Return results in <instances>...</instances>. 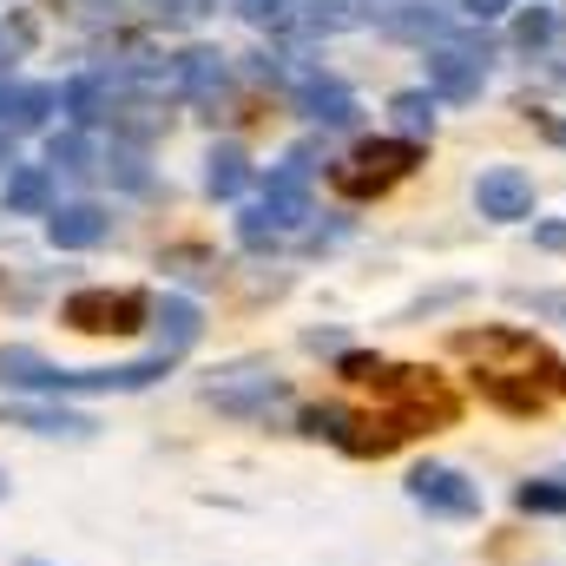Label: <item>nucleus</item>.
I'll return each instance as SVG.
<instances>
[{
  "mask_svg": "<svg viewBox=\"0 0 566 566\" xmlns=\"http://www.w3.org/2000/svg\"><path fill=\"white\" fill-rule=\"evenodd\" d=\"M514 507L521 514H566V481H521Z\"/></svg>",
  "mask_w": 566,
  "mask_h": 566,
  "instance_id": "obj_25",
  "label": "nucleus"
},
{
  "mask_svg": "<svg viewBox=\"0 0 566 566\" xmlns=\"http://www.w3.org/2000/svg\"><path fill=\"white\" fill-rule=\"evenodd\" d=\"M488 60H494L488 33H461V40L428 46V93H434V99H454V106L481 99V86H488Z\"/></svg>",
  "mask_w": 566,
  "mask_h": 566,
  "instance_id": "obj_4",
  "label": "nucleus"
},
{
  "mask_svg": "<svg viewBox=\"0 0 566 566\" xmlns=\"http://www.w3.org/2000/svg\"><path fill=\"white\" fill-rule=\"evenodd\" d=\"M534 244H541V251H566V224H541Z\"/></svg>",
  "mask_w": 566,
  "mask_h": 566,
  "instance_id": "obj_33",
  "label": "nucleus"
},
{
  "mask_svg": "<svg viewBox=\"0 0 566 566\" xmlns=\"http://www.w3.org/2000/svg\"><path fill=\"white\" fill-rule=\"evenodd\" d=\"M389 113H396V126H402L409 139L434 133V93H396V99H389Z\"/></svg>",
  "mask_w": 566,
  "mask_h": 566,
  "instance_id": "obj_24",
  "label": "nucleus"
},
{
  "mask_svg": "<svg viewBox=\"0 0 566 566\" xmlns=\"http://www.w3.org/2000/svg\"><path fill=\"white\" fill-rule=\"evenodd\" d=\"M224 80H231V66H224L218 46H185V53H171V93L211 106V99L224 93Z\"/></svg>",
  "mask_w": 566,
  "mask_h": 566,
  "instance_id": "obj_11",
  "label": "nucleus"
},
{
  "mask_svg": "<svg viewBox=\"0 0 566 566\" xmlns=\"http://www.w3.org/2000/svg\"><path fill=\"white\" fill-rule=\"evenodd\" d=\"M0 422L7 428H33V434H93L99 422L73 416V409H40V402H0Z\"/></svg>",
  "mask_w": 566,
  "mask_h": 566,
  "instance_id": "obj_17",
  "label": "nucleus"
},
{
  "mask_svg": "<svg viewBox=\"0 0 566 566\" xmlns=\"http://www.w3.org/2000/svg\"><path fill=\"white\" fill-rule=\"evenodd\" d=\"M0 165H13V145H7V133H0Z\"/></svg>",
  "mask_w": 566,
  "mask_h": 566,
  "instance_id": "obj_34",
  "label": "nucleus"
},
{
  "mask_svg": "<svg viewBox=\"0 0 566 566\" xmlns=\"http://www.w3.org/2000/svg\"><path fill=\"white\" fill-rule=\"evenodd\" d=\"M178 356H145V363H119V369H53L33 349H0V389H40V396H113V389H145L171 369Z\"/></svg>",
  "mask_w": 566,
  "mask_h": 566,
  "instance_id": "obj_2",
  "label": "nucleus"
},
{
  "mask_svg": "<svg viewBox=\"0 0 566 566\" xmlns=\"http://www.w3.org/2000/svg\"><path fill=\"white\" fill-rule=\"evenodd\" d=\"M60 106V86H13L0 80V133H33Z\"/></svg>",
  "mask_w": 566,
  "mask_h": 566,
  "instance_id": "obj_14",
  "label": "nucleus"
},
{
  "mask_svg": "<svg viewBox=\"0 0 566 566\" xmlns=\"http://www.w3.org/2000/svg\"><path fill=\"white\" fill-rule=\"evenodd\" d=\"M461 356L474 363L481 389L501 409H514V416H534L554 396H566V369L547 356V343H534L527 329H481V336L468 329L461 336Z\"/></svg>",
  "mask_w": 566,
  "mask_h": 566,
  "instance_id": "obj_1",
  "label": "nucleus"
},
{
  "mask_svg": "<svg viewBox=\"0 0 566 566\" xmlns=\"http://www.w3.org/2000/svg\"><path fill=\"white\" fill-rule=\"evenodd\" d=\"M60 113L86 133V126H99L106 113H113V93H106V73H80V80H66L60 86Z\"/></svg>",
  "mask_w": 566,
  "mask_h": 566,
  "instance_id": "obj_15",
  "label": "nucleus"
},
{
  "mask_svg": "<svg viewBox=\"0 0 566 566\" xmlns=\"http://www.w3.org/2000/svg\"><path fill=\"white\" fill-rule=\"evenodd\" d=\"M106 171H113L119 185H133V191H139V185H145V158H139V145H113Z\"/></svg>",
  "mask_w": 566,
  "mask_h": 566,
  "instance_id": "obj_29",
  "label": "nucleus"
},
{
  "mask_svg": "<svg viewBox=\"0 0 566 566\" xmlns=\"http://www.w3.org/2000/svg\"><path fill=\"white\" fill-rule=\"evenodd\" d=\"M277 238H283V231L271 224V211H264V205H244V211H238V244H244V251H271Z\"/></svg>",
  "mask_w": 566,
  "mask_h": 566,
  "instance_id": "obj_27",
  "label": "nucleus"
},
{
  "mask_svg": "<svg viewBox=\"0 0 566 566\" xmlns=\"http://www.w3.org/2000/svg\"><path fill=\"white\" fill-rule=\"evenodd\" d=\"M205 7H211V0H151V20H158V27H191Z\"/></svg>",
  "mask_w": 566,
  "mask_h": 566,
  "instance_id": "obj_30",
  "label": "nucleus"
},
{
  "mask_svg": "<svg viewBox=\"0 0 566 566\" xmlns=\"http://www.w3.org/2000/svg\"><path fill=\"white\" fill-rule=\"evenodd\" d=\"M376 389L389 396V416H402L409 428H428V422H448L454 416V396L428 369H382Z\"/></svg>",
  "mask_w": 566,
  "mask_h": 566,
  "instance_id": "obj_7",
  "label": "nucleus"
},
{
  "mask_svg": "<svg viewBox=\"0 0 566 566\" xmlns=\"http://www.w3.org/2000/svg\"><path fill=\"white\" fill-rule=\"evenodd\" d=\"M416 165H422V139H369L329 171V185H336L343 198H376V191H389L396 178H409Z\"/></svg>",
  "mask_w": 566,
  "mask_h": 566,
  "instance_id": "obj_3",
  "label": "nucleus"
},
{
  "mask_svg": "<svg viewBox=\"0 0 566 566\" xmlns=\"http://www.w3.org/2000/svg\"><path fill=\"white\" fill-rule=\"evenodd\" d=\"M409 494H416V507L448 514V521H474V514H481V488H474L461 468H441V461H422V468L409 474Z\"/></svg>",
  "mask_w": 566,
  "mask_h": 566,
  "instance_id": "obj_9",
  "label": "nucleus"
},
{
  "mask_svg": "<svg viewBox=\"0 0 566 566\" xmlns=\"http://www.w3.org/2000/svg\"><path fill=\"white\" fill-rule=\"evenodd\" d=\"M224 416H264L271 402H283V382H271V376H258V369H238L231 382H211L205 389Z\"/></svg>",
  "mask_w": 566,
  "mask_h": 566,
  "instance_id": "obj_12",
  "label": "nucleus"
},
{
  "mask_svg": "<svg viewBox=\"0 0 566 566\" xmlns=\"http://www.w3.org/2000/svg\"><path fill=\"white\" fill-rule=\"evenodd\" d=\"M244 185H251L244 145H211V158H205V191H211V198H238Z\"/></svg>",
  "mask_w": 566,
  "mask_h": 566,
  "instance_id": "obj_20",
  "label": "nucleus"
},
{
  "mask_svg": "<svg viewBox=\"0 0 566 566\" xmlns=\"http://www.w3.org/2000/svg\"><path fill=\"white\" fill-rule=\"evenodd\" d=\"M290 99H296V113H303L310 126H323V133H349V126L363 119L356 93H349L343 80L316 73V66H296V80H290Z\"/></svg>",
  "mask_w": 566,
  "mask_h": 566,
  "instance_id": "obj_8",
  "label": "nucleus"
},
{
  "mask_svg": "<svg viewBox=\"0 0 566 566\" xmlns=\"http://www.w3.org/2000/svg\"><path fill=\"white\" fill-rule=\"evenodd\" d=\"M389 363H376V356H363V349H343L336 356V376H349V382H376Z\"/></svg>",
  "mask_w": 566,
  "mask_h": 566,
  "instance_id": "obj_31",
  "label": "nucleus"
},
{
  "mask_svg": "<svg viewBox=\"0 0 566 566\" xmlns=\"http://www.w3.org/2000/svg\"><path fill=\"white\" fill-rule=\"evenodd\" d=\"M376 13H369V0H303V33H356V27H369Z\"/></svg>",
  "mask_w": 566,
  "mask_h": 566,
  "instance_id": "obj_19",
  "label": "nucleus"
},
{
  "mask_svg": "<svg viewBox=\"0 0 566 566\" xmlns=\"http://www.w3.org/2000/svg\"><path fill=\"white\" fill-rule=\"evenodd\" d=\"M474 205L494 224H521V218H534V178L521 165H494V171L474 178Z\"/></svg>",
  "mask_w": 566,
  "mask_h": 566,
  "instance_id": "obj_10",
  "label": "nucleus"
},
{
  "mask_svg": "<svg viewBox=\"0 0 566 566\" xmlns=\"http://www.w3.org/2000/svg\"><path fill=\"white\" fill-rule=\"evenodd\" d=\"M46 165H60V171H93V145H86V133L80 126H66V133H53L46 139Z\"/></svg>",
  "mask_w": 566,
  "mask_h": 566,
  "instance_id": "obj_23",
  "label": "nucleus"
},
{
  "mask_svg": "<svg viewBox=\"0 0 566 566\" xmlns=\"http://www.w3.org/2000/svg\"><path fill=\"white\" fill-rule=\"evenodd\" d=\"M40 40V27H33V13H13V20H0V66H13L27 46Z\"/></svg>",
  "mask_w": 566,
  "mask_h": 566,
  "instance_id": "obj_28",
  "label": "nucleus"
},
{
  "mask_svg": "<svg viewBox=\"0 0 566 566\" xmlns=\"http://www.w3.org/2000/svg\"><path fill=\"white\" fill-rule=\"evenodd\" d=\"M251 27H271V33H290L296 20H303V0H244L238 7Z\"/></svg>",
  "mask_w": 566,
  "mask_h": 566,
  "instance_id": "obj_26",
  "label": "nucleus"
},
{
  "mask_svg": "<svg viewBox=\"0 0 566 566\" xmlns=\"http://www.w3.org/2000/svg\"><path fill=\"white\" fill-rule=\"evenodd\" d=\"M151 316H158V349L165 356H185L198 343V329H205V316H198L191 296H165V303H151Z\"/></svg>",
  "mask_w": 566,
  "mask_h": 566,
  "instance_id": "obj_16",
  "label": "nucleus"
},
{
  "mask_svg": "<svg viewBox=\"0 0 566 566\" xmlns=\"http://www.w3.org/2000/svg\"><path fill=\"white\" fill-rule=\"evenodd\" d=\"M507 7H514V0H461V13H468L474 27H488V20H501Z\"/></svg>",
  "mask_w": 566,
  "mask_h": 566,
  "instance_id": "obj_32",
  "label": "nucleus"
},
{
  "mask_svg": "<svg viewBox=\"0 0 566 566\" xmlns=\"http://www.w3.org/2000/svg\"><path fill=\"white\" fill-rule=\"evenodd\" d=\"M60 316H66L80 336H133V329H145L151 303H145L139 290H73V296L60 303Z\"/></svg>",
  "mask_w": 566,
  "mask_h": 566,
  "instance_id": "obj_5",
  "label": "nucleus"
},
{
  "mask_svg": "<svg viewBox=\"0 0 566 566\" xmlns=\"http://www.w3.org/2000/svg\"><path fill=\"white\" fill-rule=\"evenodd\" d=\"M106 231H113V218H106L99 205H60V211L46 218V238H53L60 251H93V244H106Z\"/></svg>",
  "mask_w": 566,
  "mask_h": 566,
  "instance_id": "obj_13",
  "label": "nucleus"
},
{
  "mask_svg": "<svg viewBox=\"0 0 566 566\" xmlns=\"http://www.w3.org/2000/svg\"><path fill=\"white\" fill-rule=\"evenodd\" d=\"M310 178H316V151L310 145H296V151H283V165H271V178H264V211H271V224L277 231H296L303 218H310Z\"/></svg>",
  "mask_w": 566,
  "mask_h": 566,
  "instance_id": "obj_6",
  "label": "nucleus"
},
{
  "mask_svg": "<svg viewBox=\"0 0 566 566\" xmlns=\"http://www.w3.org/2000/svg\"><path fill=\"white\" fill-rule=\"evenodd\" d=\"M554 33H560V13H554V7H527V13L514 20V46H521V53H547Z\"/></svg>",
  "mask_w": 566,
  "mask_h": 566,
  "instance_id": "obj_22",
  "label": "nucleus"
},
{
  "mask_svg": "<svg viewBox=\"0 0 566 566\" xmlns=\"http://www.w3.org/2000/svg\"><path fill=\"white\" fill-rule=\"evenodd\" d=\"M53 205V171L46 165H13L7 171V211L13 218H40Z\"/></svg>",
  "mask_w": 566,
  "mask_h": 566,
  "instance_id": "obj_18",
  "label": "nucleus"
},
{
  "mask_svg": "<svg viewBox=\"0 0 566 566\" xmlns=\"http://www.w3.org/2000/svg\"><path fill=\"white\" fill-rule=\"evenodd\" d=\"M389 33H402V40H448V13H434V7H402V13H389Z\"/></svg>",
  "mask_w": 566,
  "mask_h": 566,
  "instance_id": "obj_21",
  "label": "nucleus"
}]
</instances>
